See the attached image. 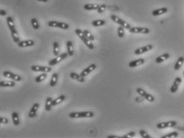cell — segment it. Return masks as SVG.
Here are the masks:
<instances>
[{"mask_svg":"<svg viewBox=\"0 0 184 138\" xmlns=\"http://www.w3.org/2000/svg\"><path fill=\"white\" fill-rule=\"evenodd\" d=\"M7 14V12H6V10H0V15L1 16H5Z\"/></svg>","mask_w":184,"mask_h":138,"instance_id":"cell-40","label":"cell"},{"mask_svg":"<svg viewBox=\"0 0 184 138\" xmlns=\"http://www.w3.org/2000/svg\"><path fill=\"white\" fill-rule=\"evenodd\" d=\"M136 135V133L135 132H130V133H128L127 134L124 135L122 137V138H129V137H134Z\"/></svg>","mask_w":184,"mask_h":138,"instance_id":"cell-37","label":"cell"},{"mask_svg":"<svg viewBox=\"0 0 184 138\" xmlns=\"http://www.w3.org/2000/svg\"><path fill=\"white\" fill-rule=\"evenodd\" d=\"M177 125V122L175 121H165V122H160L156 124L157 128H173Z\"/></svg>","mask_w":184,"mask_h":138,"instance_id":"cell-10","label":"cell"},{"mask_svg":"<svg viewBox=\"0 0 184 138\" xmlns=\"http://www.w3.org/2000/svg\"><path fill=\"white\" fill-rule=\"evenodd\" d=\"M53 98L49 97L45 100V109L46 111H50L52 106H53Z\"/></svg>","mask_w":184,"mask_h":138,"instance_id":"cell-24","label":"cell"},{"mask_svg":"<svg viewBox=\"0 0 184 138\" xmlns=\"http://www.w3.org/2000/svg\"><path fill=\"white\" fill-rule=\"evenodd\" d=\"M100 5L98 4H85L84 9L86 10H96L99 8Z\"/></svg>","mask_w":184,"mask_h":138,"instance_id":"cell-27","label":"cell"},{"mask_svg":"<svg viewBox=\"0 0 184 138\" xmlns=\"http://www.w3.org/2000/svg\"><path fill=\"white\" fill-rule=\"evenodd\" d=\"M183 74H184V71H183Z\"/></svg>","mask_w":184,"mask_h":138,"instance_id":"cell-43","label":"cell"},{"mask_svg":"<svg viewBox=\"0 0 184 138\" xmlns=\"http://www.w3.org/2000/svg\"><path fill=\"white\" fill-rule=\"evenodd\" d=\"M75 33H76V35H77L79 38H81V40L85 43V46H86L89 50H93V49H94V45L92 44V41H89V39L85 37L84 32H83L81 30H80V29H76Z\"/></svg>","mask_w":184,"mask_h":138,"instance_id":"cell-3","label":"cell"},{"mask_svg":"<svg viewBox=\"0 0 184 138\" xmlns=\"http://www.w3.org/2000/svg\"><path fill=\"white\" fill-rule=\"evenodd\" d=\"M69 56L68 53L67 52H65V53H63V54H59L58 56L57 57H55L54 58H53L52 60H50V62H49V66H54L55 65H57L58 64L59 62H61V61H63V60H65L67 57Z\"/></svg>","mask_w":184,"mask_h":138,"instance_id":"cell-6","label":"cell"},{"mask_svg":"<svg viewBox=\"0 0 184 138\" xmlns=\"http://www.w3.org/2000/svg\"><path fill=\"white\" fill-rule=\"evenodd\" d=\"M31 70L34 72H42V73H49L52 71V67L50 66H41L39 65H34L31 66Z\"/></svg>","mask_w":184,"mask_h":138,"instance_id":"cell-9","label":"cell"},{"mask_svg":"<svg viewBox=\"0 0 184 138\" xmlns=\"http://www.w3.org/2000/svg\"><path fill=\"white\" fill-rule=\"evenodd\" d=\"M117 34H118L119 38H124V28L121 26L119 27L118 30H117Z\"/></svg>","mask_w":184,"mask_h":138,"instance_id":"cell-35","label":"cell"},{"mask_svg":"<svg viewBox=\"0 0 184 138\" xmlns=\"http://www.w3.org/2000/svg\"><path fill=\"white\" fill-rule=\"evenodd\" d=\"M53 53H54V56L55 57L60 54V46L58 41H54L53 43Z\"/></svg>","mask_w":184,"mask_h":138,"instance_id":"cell-26","label":"cell"},{"mask_svg":"<svg viewBox=\"0 0 184 138\" xmlns=\"http://www.w3.org/2000/svg\"><path fill=\"white\" fill-rule=\"evenodd\" d=\"M152 49H153V46L150 44V45L144 46H142V47H140V48L136 49V50L134 51V53H135L136 55H140V54H144V53H146V52L150 51Z\"/></svg>","mask_w":184,"mask_h":138,"instance_id":"cell-12","label":"cell"},{"mask_svg":"<svg viewBox=\"0 0 184 138\" xmlns=\"http://www.w3.org/2000/svg\"><path fill=\"white\" fill-rule=\"evenodd\" d=\"M96 68V64H91L90 66H89L87 68H85V69H83L81 73V75L82 77H85L86 76H88L89 73H91L93 71V70H95V69Z\"/></svg>","mask_w":184,"mask_h":138,"instance_id":"cell-14","label":"cell"},{"mask_svg":"<svg viewBox=\"0 0 184 138\" xmlns=\"http://www.w3.org/2000/svg\"><path fill=\"white\" fill-rule=\"evenodd\" d=\"M179 136V133L177 132H172V133H170L167 135H164L162 137V138H171V137H177Z\"/></svg>","mask_w":184,"mask_h":138,"instance_id":"cell-34","label":"cell"},{"mask_svg":"<svg viewBox=\"0 0 184 138\" xmlns=\"http://www.w3.org/2000/svg\"><path fill=\"white\" fill-rule=\"evenodd\" d=\"M65 98H66V97H65L64 94L60 95L59 97H58L56 99L53 101V106H56V105H58L60 103H62L65 100Z\"/></svg>","mask_w":184,"mask_h":138,"instance_id":"cell-25","label":"cell"},{"mask_svg":"<svg viewBox=\"0 0 184 138\" xmlns=\"http://www.w3.org/2000/svg\"><path fill=\"white\" fill-rule=\"evenodd\" d=\"M16 83L14 81H1L0 86L1 87H14Z\"/></svg>","mask_w":184,"mask_h":138,"instance_id":"cell-20","label":"cell"},{"mask_svg":"<svg viewBox=\"0 0 184 138\" xmlns=\"http://www.w3.org/2000/svg\"><path fill=\"white\" fill-rule=\"evenodd\" d=\"M183 62H184L183 57H179V58H178L177 62H175V64H174V70H176V71H177V70H179L181 67H182V66H183Z\"/></svg>","mask_w":184,"mask_h":138,"instance_id":"cell-23","label":"cell"},{"mask_svg":"<svg viewBox=\"0 0 184 138\" xmlns=\"http://www.w3.org/2000/svg\"><path fill=\"white\" fill-rule=\"evenodd\" d=\"M106 9V5L105 4H102V5H100L99 8L97 9V12L99 13V14H101L103 13V11H105V10Z\"/></svg>","mask_w":184,"mask_h":138,"instance_id":"cell-38","label":"cell"},{"mask_svg":"<svg viewBox=\"0 0 184 138\" xmlns=\"http://www.w3.org/2000/svg\"><path fill=\"white\" fill-rule=\"evenodd\" d=\"M39 2H42V3H47L49 0H38Z\"/></svg>","mask_w":184,"mask_h":138,"instance_id":"cell-42","label":"cell"},{"mask_svg":"<svg viewBox=\"0 0 184 138\" xmlns=\"http://www.w3.org/2000/svg\"><path fill=\"white\" fill-rule=\"evenodd\" d=\"M8 119L7 118H4V117H1L0 118V123L1 124H8Z\"/></svg>","mask_w":184,"mask_h":138,"instance_id":"cell-39","label":"cell"},{"mask_svg":"<svg viewBox=\"0 0 184 138\" xmlns=\"http://www.w3.org/2000/svg\"><path fill=\"white\" fill-rule=\"evenodd\" d=\"M181 82H182V79H181V77H177L174 79V82H173V85H172L171 87H170V93H176L178 89H179V86H180Z\"/></svg>","mask_w":184,"mask_h":138,"instance_id":"cell-13","label":"cell"},{"mask_svg":"<svg viewBox=\"0 0 184 138\" xmlns=\"http://www.w3.org/2000/svg\"><path fill=\"white\" fill-rule=\"evenodd\" d=\"M106 23V22L105 20H102V19H97V20H94L92 22V25L93 27H101L103 25H105Z\"/></svg>","mask_w":184,"mask_h":138,"instance_id":"cell-31","label":"cell"},{"mask_svg":"<svg viewBox=\"0 0 184 138\" xmlns=\"http://www.w3.org/2000/svg\"><path fill=\"white\" fill-rule=\"evenodd\" d=\"M7 23L8 27L10 29V33H11V36H12V38H13V41H14L15 43H18V42L20 41V38H19V35H18V33L17 29L15 27V25H14L13 18L10 17V16L7 17Z\"/></svg>","mask_w":184,"mask_h":138,"instance_id":"cell-1","label":"cell"},{"mask_svg":"<svg viewBox=\"0 0 184 138\" xmlns=\"http://www.w3.org/2000/svg\"><path fill=\"white\" fill-rule=\"evenodd\" d=\"M48 26L50 27H57L62 29V30H68L69 28V25L65 23V22H61L58 21H50L48 22Z\"/></svg>","mask_w":184,"mask_h":138,"instance_id":"cell-7","label":"cell"},{"mask_svg":"<svg viewBox=\"0 0 184 138\" xmlns=\"http://www.w3.org/2000/svg\"><path fill=\"white\" fill-rule=\"evenodd\" d=\"M130 33L132 34H144V35H147L150 33V30L147 27H131L128 30Z\"/></svg>","mask_w":184,"mask_h":138,"instance_id":"cell-8","label":"cell"},{"mask_svg":"<svg viewBox=\"0 0 184 138\" xmlns=\"http://www.w3.org/2000/svg\"><path fill=\"white\" fill-rule=\"evenodd\" d=\"M3 75L5 77H8L9 79L13 80L14 82H21L22 81V77L18 75L16 73H14L10 72V71H7V70L4 71L3 73Z\"/></svg>","mask_w":184,"mask_h":138,"instance_id":"cell-11","label":"cell"},{"mask_svg":"<svg viewBox=\"0 0 184 138\" xmlns=\"http://www.w3.org/2000/svg\"><path fill=\"white\" fill-rule=\"evenodd\" d=\"M167 11H168V9H167V7H162V8H160V9L154 10L152 11V15L153 16H159V15H161V14L167 13Z\"/></svg>","mask_w":184,"mask_h":138,"instance_id":"cell-19","label":"cell"},{"mask_svg":"<svg viewBox=\"0 0 184 138\" xmlns=\"http://www.w3.org/2000/svg\"><path fill=\"white\" fill-rule=\"evenodd\" d=\"M168 58H170V54L168 53H166V54H162V55L159 56L158 58H155V62L158 63V64H160V63H162L164 61L167 60Z\"/></svg>","mask_w":184,"mask_h":138,"instance_id":"cell-22","label":"cell"},{"mask_svg":"<svg viewBox=\"0 0 184 138\" xmlns=\"http://www.w3.org/2000/svg\"><path fill=\"white\" fill-rule=\"evenodd\" d=\"M69 117L70 118H91L94 117V113L92 111L73 112L70 113Z\"/></svg>","mask_w":184,"mask_h":138,"instance_id":"cell-2","label":"cell"},{"mask_svg":"<svg viewBox=\"0 0 184 138\" xmlns=\"http://www.w3.org/2000/svg\"><path fill=\"white\" fill-rule=\"evenodd\" d=\"M31 25H32V27H33V28H34V30H38V29H39L40 26H39V23H38V20H37L36 18H33L31 20Z\"/></svg>","mask_w":184,"mask_h":138,"instance_id":"cell-33","label":"cell"},{"mask_svg":"<svg viewBox=\"0 0 184 138\" xmlns=\"http://www.w3.org/2000/svg\"><path fill=\"white\" fill-rule=\"evenodd\" d=\"M83 32H84V34H85V37L88 38L89 41H94V40H95L94 36H93V35H92L90 31H88V30H85V31H83Z\"/></svg>","mask_w":184,"mask_h":138,"instance_id":"cell-32","label":"cell"},{"mask_svg":"<svg viewBox=\"0 0 184 138\" xmlns=\"http://www.w3.org/2000/svg\"><path fill=\"white\" fill-rule=\"evenodd\" d=\"M11 117H12V121H13V123L15 126H18V124H20V121H19V117H18V114L17 112H13L12 114H11Z\"/></svg>","mask_w":184,"mask_h":138,"instance_id":"cell-28","label":"cell"},{"mask_svg":"<svg viewBox=\"0 0 184 138\" xmlns=\"http://www.w3.org/2000/svg\"><path fill=\"white\" fill-rule=\"evenodd\" d=\"M70 77H71L72 79L76 80V81H77V82L81 83H84L85 81L84 77H82L81 74H78V73H77L75 72L70 73Z\"/></svg>","mask_w":184,"mask_h":138,"instance_id":"cell-18","label":"cell"},{"mask_svg":"<svg viewBox=\"0 0 184 138\" xmlns=\"http://www.w3.org/2000/svg\"><path fill=\"white\" fill-rule=\"evenodd\" d=\"M39 106H40V105H39V104L38 103H34V105H33V106L31 107V110H30L29 114H28L29 118H33L37 116V112H38V109H39Z\"/></svg>","mask_w":184,"mask_h":138,"instance_id":"cell-16","label":"cell"},{"mask_svg":"<svg viewBox=\"0 0 184 138\" xmlns=\"http://www.w3.org/2000/svg\"><path fill=\"white\" fill-rule=\"evenodd\" d=\"M58 73H54L52 74L51 80H50V86L51 87H54L56 86V84L58 82Z\"/></svg>","mask_w":184,"mask_h":138,"instance_id":"cell-29","label":"cell"},{"mask_svg":"<svg viewBox=\"0 0 184 138\" xmlns=\"http://www.w3.org/2000/svg\"><path fill=\"white\" fill-rule=\"evenodd\" d=\"M111 19H112L113 22H115L116 23H117L118 25L123 27L124 29L129 30L130 28L132 27L129 23H128L127 22H125L124 20H123L122 18H120L118 17V16H116V15H115V14H112V15H111Z\"/></svg>","mask_w":184,"mask_h":138,"instance_id":"cell-4","label":"cell"},{"mask_svg":"<svg viewBox=\"0 0 184 138\" xmlns=\"http://www.w3.org/2000/svg\"><path fill=\"white\" fill-rule=\"evenodd\" d=\"M136 93L141 96L142 97H143L144 99H146L147 101H148L149 102H153L155 101V97L150 94V93H147L146 91L144 90H143L142 88H136Z\"/></svg>","mask_w":184,"mask_h":138,"instance_id":"cell-5","label":"cell"},{"mask_svg":"<svg viewBox=\"0 0 184 138\" xmlns=\"http://www.w3.org/2000/svg\"><path fill=\"white\" fill-rule=\"evenodd\" d=\"M18 46L21 47V48H24V47H29V46H34V41L31 40V39H27V40H23V41H20L18 43Z\"/></svg>","mask_w":184,"mask_h":138,"instance_id":"cell-15","label":"cell"},{"mask_svg":"<svg viewBox=\"0 0 184 138\" xmlns=\"http://www.w3.org/2000/svg\"><path fill=\"white\" fill-rule=\"evenodd\" d=\"M46 77H47V73H42L40 75H38V77H35V82L37 83H40L41 82H43Z\"/></svg>","mask_w":184,"mask_h":138,"instance_id":"cell-30","label":"cell"},{"mask_svg":"<svg viewBox=\"0 0 184 138\" xmlns=\"http://www.w3.org/2000/svg\"><path fill=\"white\" fill-rule=\"evenodd\" d=\"M108 138H120L119 136H117V135H109L108 136Z\"/></svg>","mask_w":184,"mask_h":138,"instance_id":"cell-41","label":"cell"},{"mask_svg":"<svg viewBox=\"0 0 184 138\" xmlns=\"http://www.w3.org/2000/svg\"><path fill=\"white\" fill-rule=\"evenodd\" d=\"M140 135L141 136V137L143 138H151V137L150 135L148 134L145 130H143V129H140Z\"/></svg>","mask_w":184,"mask_h":138,"instance_id":"cell-36","label":"cell"},{"mask_svg":"<svg viewBox=\"0 0 184 138\" xmlns=\"http://www.w3.org/2000/svg\"><path fill=\"white\" fill-rule=\"evenodd\" d=\"M66 49H67V53L69 56H72L74 54V50H73V45L71 41H68L66 42Z\"/></svg>","mask_w":184,"mask_h":138,"instance_id":"cell-21","label":"cell"},{"mask_svg":"<svg viewBox=\"0 0 184 138\" xmlns=\"http://www.w3.org/2000/svg\"><path fill=\"white\" fill-rule=\"evenodd\" d=\"M144 62H145L144 58H138L136 60H134V61L130 62L128 63V66H129L130 68H134V67H136V66L143 65Z\"/></svg>","mask_w":184,"mask_h":138,"instance_id":"cell-17","label":"cell"}]
</instances>
